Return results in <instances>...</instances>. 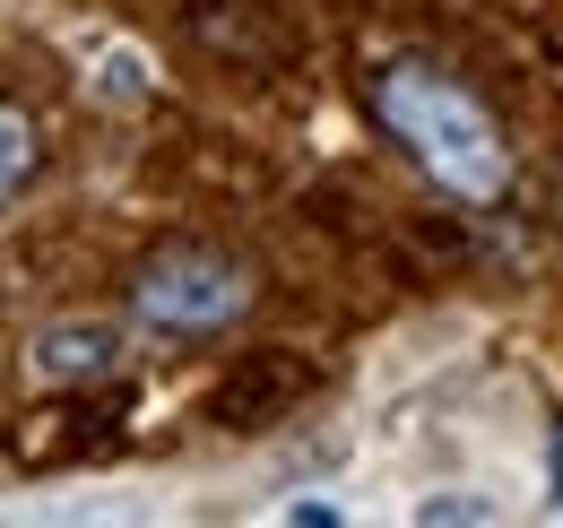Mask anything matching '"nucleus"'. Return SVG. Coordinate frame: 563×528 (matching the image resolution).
<instances>
[{
  "label": "nucleus",
  "mask_w": 563,
  "mask_h": 528,
  "mask_svg": "<svg viewBox=\"0 0 563 528\" xmlns=\"http://www.w3.org/2000/svg\"><path fill=\"white\" fill-rule=\"evenodd\" d=\"M252 268L234 252H209V243H165L131 268V312H140L156 338H225L243 312H252Z\"/></svg>",
  "instance_id": "obj_2"
},
{
  "label": "nucleus",
  "mask_w": 563,
  "mask_h": 528,
  "mask_svg": "<svg viewBox=\"0 0 563 528\" xmlns=\"http://www.w3.org/2000/svg\"><path fill=\"white\" fill-rule=\"evenodd\" d=\"M364 105H373L382 131L417 156L424 183H442L451 199L494 208L511 191V139L494 122V105L468 78H451L442 62H382L373 87H364Z\"/></svg>",
  "instance_id": "obj_1"
},
{
  "label": "nucleus",
  "mask_w": 563,
  "mask_h": 528,
  "mask_svg": "<svg viewBox=\"0 0 563 528\" xmlns=\"http://www.w3.org/2000/svg\"><path fill=\"white\" fill-rule=\"evenodd\" d=\"M295 391H303V373H295V364H252V382L234 373V382L217 391V425H234V433H261V425H269V416H278Z\"/></svg>",
  "instance_id": "obj_4"
},
{
  "label": "nucleus",
  "mask_w": 563,
  "mask_h": 528,
  "mask_svg": "<svg viewBox=\"0 0 563 528\" xmlns=\"http://www.w3.org/2000/svg\"><path fill=\"white\" fill-rule=\"evenodd\" d=\"M113 364H122V338L104 321H62V330L35 338V373L44 382H104Z\"/></svg>",
  "instance_id": "obj_3"
},
{
  "label": "nucleus",
  "mask_w": 563,
  "mask_h": 528,
  "mask_svg": "<svg viewBox=\"0 0 563 528\" xmlns=\"http://www.w3.org/2000/svg\"><path fill=\"white\" fill-rule=\"evenodd\" d=\"M35 156H44V139H35V113H18V105H0V208L35 183Z\"/></svg>",
  "instance_id": "obj_5"
}]
</instances>
